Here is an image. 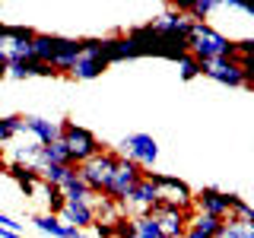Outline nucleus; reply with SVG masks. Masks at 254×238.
I'll return each mask as SVG.
<instances>
[{"label": "nucleus", "instance_id": "b1692460", "mask_svg": "<svg viewBox=\"0 0 254 238\" xmlns=\"http://www.w3.org/2000/svg\"><path fill=\"white\" fill-rule=\"evenodd\" d=\"M38 175H42L45 184L64 187V184H67V181L76 175V169H73V165H42V169H38Z\"/></svg>", "mask_w": 254, "mask_h": 238}, {"label": "nucleus", "instance_id": "c85d7f7f", "mask_svg": "<svg viewBox=\"0 0 254 238\" xmlns=\"http://www.w3.org/2000/svg\"><path fill=\"white\" fill-rule=\"evenodd\" d=\"M178 76L185 79V83H190V79L203 76V63L194 58V54H185V58L178 60Z\"/></svg>", "mask_w": 254, "mask_h": 238}, {"label": "nucleus", "instance_id": "dca6fc26", "mask_svg": "<svg viewBox=\"0 0 254 238\" xmlns=\"http://www.w3.org/2000/svg\"><path fill=\"white\" fill-rule=\"evenodd\" d=\"M102 54H105V60H108V67L111 63H127V60H137V48L130 45V38L124 35H111L105 38V45H102Z\"/></svg>", "mask_w": 254, "mask_h": 238}, {"label": "nucleus", "instance_id": "7c9ffc66", "mask_svg": "<svg viewBox=\"0 0 254 238\" xmlns=\"http://www.w3.org/2000/svg\"><path fill=\"white\" fill-rule=\"evenodd\" d=\"M0 58H6V22H0Z\"/></svg>", "mask_w": 254, "mask_h": 238}, {"label": "nucleus", "instance_id": "4468645a", "mask_svg": "<svg viewBox=\"0 0 254 238\" xmlns=\"http://www.w3.org/2000/svg\"><path fill=\"white\" fill-rule=\"evenodd\" d=\"M115 238H162L153 216H121L115 222Z\"/></svg>", "mask_w": 254, "mask_h": 238}, {"label": "nucleus", "instance_id": "f3484780", "mask_svg": "<svg viewBox=\"0 0 254 238\" xmlns=\"http://www.w3.org/2000/svg\"><path fill=\"white\" fill-rule=\"evenodd\" d=\"M6 76H13V79H32V76L54 79L61 73L54 67H48V63H38V60H10L6 58Z\"/></svg>", "mask_w": 254, "mask_h": 238}, {"label": "nucleus", "instance_id": "0eeeda50", "mask_svg": "<svg viewBox=\"0 0 254 238\" xmlns=\"http://www.w3.org/2000/svg\"><path fill=\"white\" fill-rule=\"evenodd\" d=\"M146 216H153V222L159 226L162 238H185L194 210H181V206H175V203H162V200H159Z\"/></svg>", "mask_w": 254, "mask_h": 238}, {"label": "nucleus", "instance_id": "f704fd0d", "mask_svg": "<svg viewBox=\"0 0 254 238\" xmlns=\"http://www.w3.org/2000/svg\"><path fill=\"white\" fill-rule=\"evenodd\" d=\"M73 238H89V235H83V232H73Z\"/></svg>", "mask_w": 254, "mask_h": 238}, {"label": "nucleus", "instance_id": "bb28decb", "mask_svg": "<svg viewBox=\"0 0 254 238\" xmlns=\"http://www.w3.org/2000/svg\"><path fill=\"white\" fill-rule=\"evenodd\" d=\"M22 133V115H0V149Z\"/></svg>", "mask_w": 254, "mask_h": 238}, {"label": "nucleus", "instance_id": "9b49d317", "mask_svg": "<svg viewBox=\"0 0 254 238\" xmlns=\"http://www.w3.org/2000/svg\"><path fill=\"white\" fill-rule=\"evenodd\" d=\"M156 203H159V194H156L153 181L146 178V172H143L137 187H133L130 194H127V200H124V216H146Z\"/></svg>", "mask_w": 254, "mask_h": 238}, {"label": "nucleus", "instance_id": "473e14b6", "mask_svg": "<svg viewBox=\"0 0 254 238\" xmlns=\"http://www.w3.org/2000/svg\"><path fill=\"white\" fill-rule=\"evenodd\" d=\"M6 169H10V162L3 159V149H0V175H6Z\"/></svg>", "mask_w": 254, "mask_h": 238}, {"label": "nucleus", "instance_id": "f03ea898", "mask_svg": "<svg viewBox=\"0 0 254 238\" xmlns=\"http://www.w3.org/2000/svg\"><path fill=\"white\" fill-rule=\"evenodd\" d=\"M61 143L67 146L70 162H73V165L89 162L95 153H102V149H105V146H102V140L95 137L89 127H83V124L70 121V118H64V121H61Z\"/></svg>", "mask_w": 254, "mask_h": 238}, {"label": "nucleus", "instance_id": "2eb2a0df", "mask_svg": "<svg viewBox=\"0 0 254 238\" xmlns=\"http://www.w3.org/2000/svg\"><path fill=\"white\" fill-rule=\"evenodd\" d=\"M22 133H29L35 143H58L61 140V121H48L42 115H22Z\"/></svg>", "mask_w": 254, "mask_h": 238}, {"label": "nucleus", "instance_id": "ddd939ff", "mask_svg": "<svg viewBox=\"0 0 254 238\" xmlns=\"http://www.w3.org/2000/svg\"><path fill=\"white\" fill-rule=\"evenodd\" d=\"M64 226L76 229V232H86V229L95 226V200H67L64 213L58 216Z\"/></svg>", "mask_w": 254, "mask_h": 238}, {"label": "nucleus", "instance_id": "39448f33", "mask_svg": "<svg viewBox=\"0 0 254 238\" xmlns=\"http://www.w3.org/2000/svg\"><path fill=\"white\" fill-rule=\"evenodd\" d=\"M140 178H143V169H140V165H133L130 159L118 156V162H115V172H111V178H108V184H105V194H102V197L115 200V203L124 210V200H127V194H130V190L137 187V181H140Z\"/></svg>", "mask_w": 254, "mask_h": 238}, {"label": "nucleus", "instance_id": "423d86ee", "mask_svg": "<svg viewBox=\"0 0 254 238\" xmlns=\"http://www.w3.org/2000/svg\"><path fill=\"white\" fill-rule=\"evenodd\" d=\"M102 45L105 38H86V51L83 58H76V63L70 67V79H79V83H89V79H99L102 73L108 70V60L102 54Z\"/></svg>", "mask_w": 254, "mask_h": 238}, {"label": "nucleus", "instance_id": "aec40b11", "mask_svg": "<svg viewBox=\"0 0 254 238\" xmlns=\"http://www.w3.org/2000/svg\"><path fill=\"white\" fill-rule=\"evenodd\" d=\"M175 10L188 13L194 22H206L216 10H222V0H185V3H175Z\"/></svg>", "mask_w": 254, "mask_h": 238}, {"label": "nucleus", "instance_id": "72a5a7b5", "mask_svg": "<svg viewBox=\"0 0 254 238\" xmlns=\"http://www.w3.org/2000/svg\"><path fill=\"white\" fill-rule=\"evenodd\" d=\"M6 76V58H0V79Z\"/></svg>", "mask_w": 254, "mask_h": 238}, {"label": "nucleus", "instance_id": "9d476101", "mask_svg": "<svg viewBox=\"0 0 254 238\" xmlns=\"http://www.w3.org/2000/svg\"><path fill=\"white\" fill-rule=\"evenodd\" d=\"M235 200H238V194H229V190H219V187H200V190H194V213L229 219Z\"/></svg>", "mask_w": 254, "mask_h": 238}, {"label": "nucleus", "instance_id": "5701e85b", "mask_svg": "<svg viewBox=\"0 0 254 238\" xmlns=\"http://www.w3.org/2000/svg\"><path fill=\"white\" fill-rule=\"evenodd\" d=\"M38 197L45 200V213H48V216H61L64 206H67V197H64V190L54 187V184H45V181H42V190H38Z\"/></svg>", "mask_w": 254, "mask_h": 238}, {"label": "nucleus", "instance_id": "2f4dec72", "mask_svg": "<svg viewBox=\"0 0 254 238\" xmlns=\"http://www.w3.org/2000/svg\"><path fill=\"white\" fill-rule=\"evenodd\" d=\"M0 238H26L22 232H10V229H0Z\"/></svg>", "mask_w": 254, "mask_h": 238}, {"label": "nucleus", "instance_id": "6ab92c4d", "mask_svg": "<svg viewBox=\"0 0 254 238\" xmlns=\"http://www.w3.org/2000/svg\"><path fill=\"white\" fill-rule=\"evenodd\" d=\"M222 232V219L216 216H203V213H194L188 222V232L185 238H219Z\"/></svg>", "mask_w": 254, "mask_h": 238}, {"label": "nucleus", "instance_id": "1a4fd4ad", "mask_svg": "<svg viewBox=\"0 0 254 238\" xmlns=\"http://www.w3.org/2000/svg\"><path fill=\"white\" fill-rule=\"evenodd\" d=\"M121 156L130 159L133 165H140L143 172H149L159 159V143L153 133H127L121 140Z\"/></svg>", "mask_w": 254, "mask_h": 238}, {"label": "nucleus", "instance_id": "20e7f679", "mask_svg": "<svg viewBox=\"0 0 254 238\" xmlns=\"http://www.w3.org/2000/svg\"><path fill=\"white\" fill-rule=\"evenodd\" d=\"M146 178L153 181L156 194L162 203H175L181 210H194V187L188 184L185 178L178 175H169V172H146Z\"/></svg>", "mask_w": 254, "mask_h": 238}, {"label": "nucleus", "instance_id": "a878e982", "mask_svg": "<svg viewBox=\"0 0 254 238\" xmlns=\"http://www.w3.org/2000/svg\"><path fill=\"white\" fill-rule=\"evenodd\" d=\"M219 238H254V222H245V219H222V232Z\"/></svg>", "mask_w": 254, "mask_h": 238}, {"label": "nucleus", "instance_id": "7ed1b4c3", "mask_svg": "<svg viewBox=\"0 0 254 238\" xmlns=\"http://www.w3.org/2000/svg\"><path fill=\"white\" fill-rule=\"evenodd\" d=\"M118 156H121V153H115V149H102V153H95L89 162L76 165L79 181L89 187V194H92V197H102V194H105V184H108L111 172H115Z\"/></svg>", "mask_w": 254, "mask_h": 238}, {"label": "nucleus", "instance_id": "a211bd4d", "mask_svg": "<svg viewBox=\"0 0 254 238\" xmlns=\"http://www.w3.org/2000/svg\"><path fill=\"white\" fill-rule=\"evenodd\" d=\"M6 175L16 181V187H19L26 197H38V190H42V175H38V169H29V165H16V162H10Z\"/></svg>", "mask_w": 254, "mask_h": 238}, {"label": "nucleus", "instance_id": "412c9836", "mask_svg": "<svg viewBox=\"0 0 254 238\" xmlns=\"http://www.w3.org/2000/svg\"><path fill=\"white\" fill-rule=\"evenodd\" d=\"M32 222H35L38 232H45V235H51V238H73V232H76V229L64 226L58 216H48V213H38V216H32Z\"/></svg>", "mask_w": 254, "mask_h": 238}, {"label": "nucleus", "instance_id": "cd10ccee", "mask_svg": "<svg viewBox=\"0 0 254 238\" xmlns=\"http://www.w3.org/2000/svg\"><path fill=\"white\" fill-rule=\"evenodd\" d=\"M61 190H64V197H67V200H99V197H92L89 187L79 181V175H73V178H70Z\"/></svg>", "mask_w": 254, "mask_h": 238}, {"label": "nucleus", "instance_id": "f257e3e1", "mask_svg": "<svg viewBox=\"0 0 254 238\" xmlns=\"http://www.w3.org/2000/svg\"><path fill=\"white\" fill-rule=\"evenodd\" d=\"M188 51L194 54L200 63H210V60H238V45L235 38L222 35L219 29H213L210 22H194V32L188 38Z\"/></svg>", "mask_w": 254, "mask_h": 238}, {"label": "nucleus", "instance_id": "6e6552de", "mask_svg": "<svg viewBox=\"0 0 254 238\" xmlns=\"http://www.w3.org/2000/svg\"><path fill=\"white\" fill-rule=\"evenodd\" d=\"M149 26H153L156 35L169 38V42H188L190 32H194V19H190L188 13L169 6V10H162L159 16H153V19H149Z\"/></svg>", "mask_w": 254, "mask_h": 238}, {"label": "nucleus", "instance_id": "4be33fe9", "mask_svg": "<svg viewBox=\"0 0 254 238\" xmlns=\"http://www.w3.org/2000/svg\"><path fill=\"white\" fill-rule=\"evenodd\" d=\"M10 162H16V165H29V169H38V162H42V143H35V140L29 137V143H22V146H13Z\"/></svg>", "mask_w": 254, "mask_h": 238}, {"label": "nucleus", "instance_id": "393cba45", "mask_svg": "<svg viewBox=\"0 0 254 238\" xmlns=\"http://www.w3.org/2000/svg\"><path fill=\"white\" fill-rule=\"evenodd\" d=\"M42 165H73L70 162V153H67V146L58 140V143H48V146H42V162H38V169ZM76 169V165H73Z\"/></svg>", "mask_w": 254, "mask_h": 238}, {"label": "nucleus", "instance_id": "f8f14e48", "mask_svg": "<svg viewBox=\"0 0 254 238\" xmlns=\"http://www.w3.org/2000/svg\"><path fill=\"white\" fill-rule=\"evenodd\" d=\"M203 76H210L213 83L219 86H229V89H245V73L238 67V60H210L203 63Z\"/></svg>", "mask_w": 254, "mask_h": 238}, {"label": "nucleus", "instance_id": "c756f323", "mask_svg": "<svg viewBox=\"0 0 254 238\" xmlns=\"http://www.w3.org/2000/svg\"><path fill=\"white\" fill-rule=\"evenodd\" d=\"M92 232L95 238H115V222H95Z\"/></svg>", "mask_w": 254, "mask_h": 238}]
</instances>
